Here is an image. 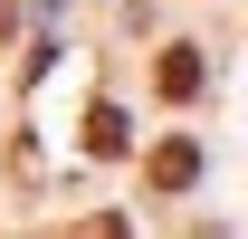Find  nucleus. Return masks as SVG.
Instances as JSON below:
<instances>
[{"instance_id": "obj_4", "label": "nucleus", "mask_w": 248, "mask_h": 239, "mask_svg": "<svg viewBox=\"0 0 248 239\" xmlns=\"http://www.w3.org/2000/svg\"><path fill=\"white\" fill-rule=\"evenodd\" d=\"M67 239H134V230H124L115 210H95V220H77V230H67Z\"/></svg>"}, {"instance_id": "obj_2", "label": "nucleus", "mask_w": 248, "mask_h": 239, "mask_svg": "<svg viewBox=\"0 0 248 239\" xmlns=\"http://www.w3.org/2000/svg\"><path fill=\"white\" fill-rule=\"evenodd\" d=\"M153 86L172 96V105H191V96H201V48H162V67H153Z\"/></svg>"}, {"instance_id": "obj_5", "label": "nucleus", "mask_w": 248, "mask_h": 239, "mask_svg": "<svg viewBox=\"0 0 248 239\" xmlns=\"http://www.w3.org/2000/svg\"><path fill=\"white\" fill-rule=\"evenodd\" d=\"M10 29H19V0H0V38H10Z\"/></svg>"}, {"instance_id": "obj_1", "label": "nucleus", "mask_w": 248, "mask_h": 239, "mask_svg": "<svg viewBox=\"0 0 248 239\" xmlns=\"http://www.w3.org/2000/svg\"><path fill=\"white\" fill-rule=\"evenodd\" d=\"M191 182H201V144H191V134L153 144V191H191Z\"/></svg>"}, {"instance_id": "obj_3", "label": "nucleus", "mask_w": 248, "mask_h": 239, "mask_svg": "<svg viewBox=\"0 0 248 239\" xmlns=\"http://www.w3.org/2000/svg\"><path fill=\"white\" fill-rule=\"evenodd\" d=\"M124 144H134L124 105H86V153H124Z\"/></svg>"}]
</instances>
